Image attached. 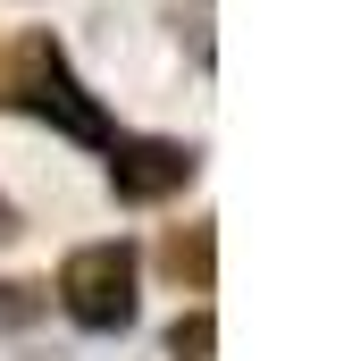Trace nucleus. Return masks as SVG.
I'll return each instance as SVG.
<instances>
[{"label":"nucleus","mask_w":352,"mask_h":361,"mask_svg":"<svg viewBox=\"0 0 352 361\" xmlns=\"http://www.w3.org/2000/svg\"><path fill=\"white\" fill-rule=\"evenodd\" d=\"M168 269H176V277H193V286H210V235H201V227L168 244Z\"/></svg>","instance_id":"nucleus-5"},{"label":"nucleus","mask_w":352,"mask_h":361,"mask_svg":"<svg viewBox=\"0 0 352 361\" xmlns=\"http://www.w3.org/2000/svg\"><path fill=\"white\" fill-rule=\"evenodd\" d=\"M42 311H51V286H25V277L0 286V328H34Z\"/></svg>","instance_id":"nucleus-4"},{"label":"nucleus","mask_w":352,"mask_h":361,"mask_svg":"<svg viewBox=\"0 0 352 361\" xmlns=\"http://www.w3.org/2000/svg\"><path fill=\"white\" fill-rule=\"evenodd\" d=\"M193 177V152L184 143H160V135H134V143H109V185L118 202H160Z\"/></svg>","instance_id":"nucleus-3"},{"label":"nucleus","mask_w":352,"mask_h":361,"mask_svg":"<svg viewBox=\"0 0 352 361\" xmlns=\"http://www.w3.org/2000/svg\"><path fill=\"white\" fill-rule=\"evenodd\" d=\"M0 235H8V210H0Z\"/></svg>","instance_id":"nucleus-6"},{"label":"nucleus","mask_w":352,"mask_h":361,"mask_svg":"<svg viewBox=\"0 0 352 361\" xmlns=\"http://www.w3.org/2000/svg\"><path fill=\"white\" fill-rule=\"evenodd\" d=\"M0 101H17V109L51 118V126H59V135H76V143H109L101 101H84V85L68 76V59H59V42H51V34H17V42L0 51Z\"/></svg>","instance_id":"nucleus-1"},{"label":"nucleus","mask_w":352,"mask_h":361,"mask_svg":"<svg viewBox=\"0 0 352 361\" xmlns=\"http://www.w3.org/2000/svg\"><path fill=\"white\" fill-rule=\"evenodd\" d=\"M59 311L76 328H126L134 319V252L126 244H84L59 269Z\"/></svg>","instance_id":"nucleus-2"}]
</instances>
